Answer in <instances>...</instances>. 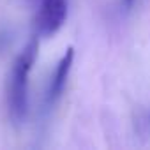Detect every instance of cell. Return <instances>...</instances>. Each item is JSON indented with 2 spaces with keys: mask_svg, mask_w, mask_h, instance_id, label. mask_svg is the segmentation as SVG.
I'll list each match as a JSON object with an SVG mask.
<instances>
[{
  "mask_svg": "<svg viewBox=\"0 0 150 150\" xmlns=\"http://www.w3.org/2000/svg\"><path fill=\"white\" fill-rule=\"evenodd\" d=\"M37 53L39 39L37 35H34L11 67L7 81V106L14 124H23L28 113V74L35 64Z\"/></svg>",
  "mask_w": 150,
  "mask_h": 150,
  "instance_id": "cell-1",
  "label": "cell"
},
{
  "mask_svg": "<svg viewBox=\"0 0 150 150\" xmlns=\"http://www.w3.org/2000/svg\"><path fill=\"white\" fill-rule=\"evenodd\" d=\"M67 16V2L65 0H41V6L35 16L37 34L42 37H50L60 30Z\"/></svg>",
  "mask_w": 150,
  "mask_h": 150,
  "instance_id": "cell-2",
  "label": "cell"
},
{
  "mask_svg": "<svg viewBox=\"0 0 150 150\" xmlns=\"http://www.w3.org/2000/svg\"><path fill=\"white\" fill-rule=\"evenodd\" d=\"M72 60H74V50L69 46L64 53V57L60 58L57 69H55V74L51 78V83H50V94H48V99L53 103L60 97L64 87H65V81H67V76H69V71H71V65H72Z\"/></svg>",
  "mask_w": 150,
  "mask_h": 150,
  "instance_id": "cell-3",
  "label": "cell"
},
{
  "mask_svg": "<svg viewBox=\"0 0 150 150\" xmlns=\"http://www.w3.org/2000/svg\"><path fill=\"white\" fill-rule=\"evenodd\" d=\"M122 2H124V6L129 9V7H132V4H134V0H122Z\"/></svg>",
  "mask_w": 150,
  "mask_h": 150,
  "instance_id": "cell-4",
  "label": "cell"
}]
</instances>
